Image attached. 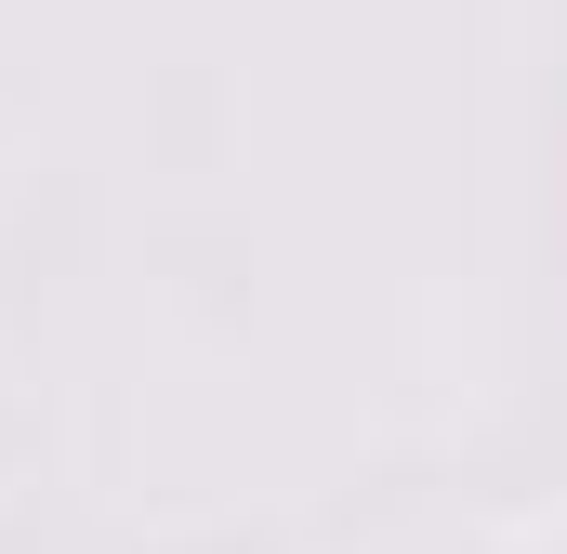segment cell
Here are the masks:
<instances>
[]
</instances>
